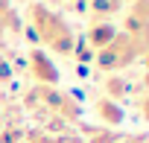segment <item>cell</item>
Masks as SVG:
<instances>
[{"mask_svg":"<svg viewBox=\"0 0 149 143\" xmlns=\"http://www.w3.org/2000/svg\"><path fill=\"white\" fill-rule=\"evenodd\" d=\"M94 111H97V117L102 120V123H108V126H120L123 123V108L114 102V99H100L97 105H94Z\"/></svg>","mask_w":149,"mask_h":143,"instance_id":"obj_7","label":"cell"},{"mask_svg":"<svg viewBox=\"0 0 149 143\" xmlns=\"http://www.w3.org/2000/svg\"><path fill=\"white\" fill-rule=\"evenodd\" d=\"M105 91H108V99H114V102H117V99H120V96H123V94L129 91V85H126L123 79H117V76H111V79L105 82Z\"/></svg>","mask_w":149,"mask_h":143,"instance_id":"obj_9","label":"cell"},{"mask_svg":"<svg viewBox=\"0 0 149 143\" xmlns=\"http://www.w3.org/2000/svg\"><path fill=\"white\" fill-rule=\"evenodd\" d=\"M58 3H70V0H58Z\"/></svg>","mask_w":149,"mask_h":143,"instance_id":"obj_12","label":"cell"},{"mask_svg":"<svg viewBox=\"0 0 149 143\" xmlns=\"http://www.w3.org/2000/svg\"><path fill=\"white\" fill-rule=\"evenodd\" d=\"M134 38H149V0H134L129 15H126V29Z\"/></svg>","mask_w":149,"mask_h":143,"instance_id":"obj_5","label":"cell"},{"mask_svg":"<svg viewBox=\"0 0 149 143\" xmlns=\"http://www.w3.org/2000/svg\"><path fill=\"white\" fill-rule=\"evenodd\" d=\"M9 79H12V64H9L3 56H0V85H6Z\"/></svg>","mask_w":149,"mask_h":143,"instance_id":"obj_10","label":"cell"},{"mask_svg":"<svg viewBox=\"0 0 149 143\" xmlns=\"http://www.w3.org/2000/svg\"><path fill=\"white\" fill-rule=\"evenodd\" d=\"M32 3H35V0H32Z\"/></svg>","mask_w":149,"mask_h":143,"instance_id":"obj_13","label":"cell"},{"mask_svg":"<svg viewBox=\"0 0 149 143\" xmlns=\"http://www.w3.org/2000/svg\"><path fill=\"white\" fill-rule=\"evenodd\" d=\"M149 53V38H134L129 32H117L102 50H97V67L105 73H117V70L134 64Z\"/></svg>","mask_w":149,"mask_h":143,"instance_id":"obj_2","label":"cell"},{"mask_svg":"<svg viewBox=\"0 0 149 143\" xmlns=\"http://www.w3.org/2000/svg\"><path fill=\"white\" fill-rule=\"evenodd\" d=\"M29 73H32V79L38 82V85H44V88H53V85H58V67L53 64V58L41 50V47H35V50H29Z\"/></svg>","mask_w":149,"mask_h":143,"instance_id":"obj_3","label":"cell"},{"mask_svg":"<svg viewBox=\"0 0 149 143\" xmlns=\"http://www.w3.org/2000/svg\"><path fill=\"white\" fill-rule=\"evenodd\" d=\"M123 9V0H91V15L97 21H105Z\"/></svg>","mask_w":149,"mask_h":143,"instance_id":"obj_8","label":"cell"},{"mask_svg":"<svg viewBox=\"0 0 149 143\" xmlns=\"http://www.w3.org/2000/svg\"><path fill=\"white\" fill-rule=\"evenodd\" d=\"M26 15H29V26H32L38 44L47 53H56V56H73L76 53V35H73L70 24L56 9H47L35 0V3H29Z\"/></svg>","mask_w":149,"mask_h":143,"instance_id":"obj_1","label":"cell"},{"mask_svg":"<svg viewBox=\"0 0 149 143\" xmlns=\"http://www.w3.org/2000/svg\"><path fill=\"white\" fill-rule=\"evenodd\" d=\"M117 35V29H114V24L111 21H97V24H91V29H88V47L97 53V50H102L111 38Z\"/></svg>","mask_w":149,"mask_h":143,"instance_id":"obj_6","label":"cell"},{"mask_svg":"<svg viewBox=\"0 0 149 143\" xmlns=\"http://www.w3.org/2000/svg\"><path fill=\"white\" fill-rule=\"evenodd\" d=\"M137 108H140V117H143V120L149 123V94H146V96H143V99L137 102Z\"/></svg>","mask_w":149,"mask_h":143,"instance_id":"obj_11","label":"cell"},{"mask_svg":"<svg viewBox=\"0 0 149 143\" xmlns=\"http://www.w3.org/2000/svg\"><path fill=\"white\" fill-rule=\"evenodd\" d=\"M38 96H41V102L44 105H50V108H56L61 117H67V120H76L79 117V105L73 102V96H67V94H61V91H56V88H38Z\"/></svg>","mask_w":149,"mask_h":143,"instance_id":"obj_4","label":"cell"}]
</instances>
